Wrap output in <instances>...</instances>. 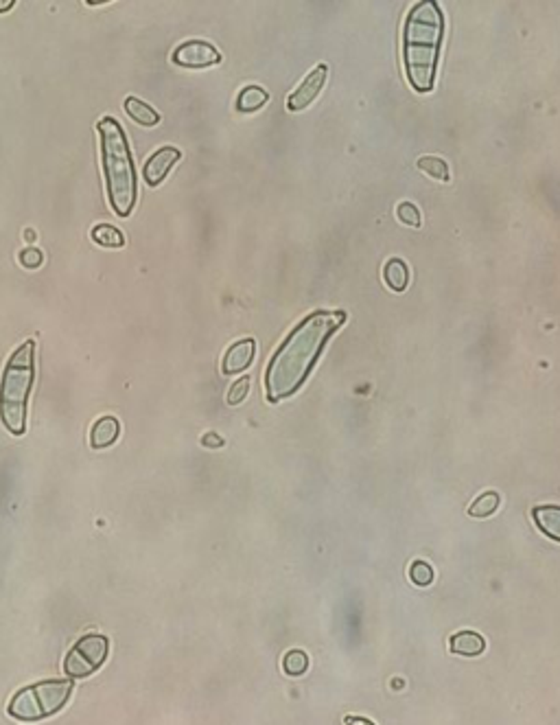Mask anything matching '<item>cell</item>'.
Segmentation results:
<instances>
[{
  "label": "cell",
  "instance_id": "6da1fadb",
  "mask_svg": "<svg viewBox=\"0 0 560 725\" xmlns=\"http://www.w3.org/2000/svg\"><path fill=\"white\" fill-rule=\"evenodd\" d=\"M344 312H313L287 335L266 372L269 401H283L304 384L324 344L344 325Z\"/></svg>",
  "mask_w": 560,
  "mask_h": 725
},
{
  "label": "cell",
  "instance_id": "7a4b0ae2",
  "mask_svg": "<svg viewBox=\"0 0 560 725\" xmlns=\"http://www.w3.org/2000/svg\"><path fill=\"white\" fill-rule=\"evenodd\" d=\"M444 38L443 9L434 0L414 5L403 27V61L407 80L416 92H432Z\"/></svg>",
  "mask_w": 560,
  "mask_h": 725
},
{
  "label": "cell",
  "instance_id": "3957f363",
  "mask_svg": "<svg viewBox=\"0 0 560 725\" xmlns=\"http://www.w3.org/2000/svg\"><path fill=\"white\" fill-rule=\"evenodd\" d=\"M97 132L101 138V163L107 200L118 217H129L138 200V174L127 137L114 117L98 118Z\"/></svg>",
  "mask_w": 560,
  "mask_h": 725
},
{
  "label": "cell",
  "instance_id": "277c9868",
  "mask_svg": "<svg viewBox=\"0 0 560 725\" xmlns=\"http://www.w3.org/2000/svg\"><path fill=\"white\" fill-rule=\"evenodd\" d=\"M35 381V340H24L9 355L0 375V421L14 434L27 432V403Z\"/></svg>",
  "mask_w": 560,
  "mask_h": 725
},
{
  "label": "cell",
  "instance_id": "5b68a950",
  "mask_svg": "<svg viewBox=\"0 0 560 725\" xmlns=\"http://www.w3.org/2000/svg\"><path fill=\"white\" fill-rule=\"evenodd\" d=\"M72 695V680H44L23 688L9 701V717L18 721H42L66 706Z\"/></svg>",
  "mask_w": 560,
  "mask_h": 725
},
{
  "label": "cell",
  "instance_id": "8992f818",
  "mask_svg": "<svg viewBox=\"0 0 560 725\" xmlns=\"http://www.w3.org/2000/svg\"><path fill=\"white\" fill-rule=\"evenodd\" d=\"M107 651H110V640L101 634H86L81 636L70 651L66 654L64 673L69 680H81V677L92 675L106 664Z\"/></svg>",
  "mask_w": 560,
  "mask_h": 725
},
{
  "label": "cell",
  "instance_id": "52a82bcc",
  "mask_svg": "<svg viewBox=\"0 0 560 725\" xmlns=\"http://www.w3.org/2000/svg\"><path fill=\"white\" fill-rule=\"evenodd\" d=\"M171 60L182 69H209V66L219 64L221 53L204 40H189L173 51Z\"/></svg>",
  "mask_w": 560,
  "mask_h": 725
},
{
  "label": "cell",
  "instance_id": "ba28073f",
  "mask_svg": "<svg viewBox=\"0 0 560 725\" xmlns=\"http://www.w3.org/2000/svg\"><path fill=\"white\" fill-rule=\"evenodd\" d=\"M326 77H329V66L318 64L313 71L309 72L307 77L303 80L295 90L289 95L287 99V110L289 112H303L320 97L322 88L326 86Z\"/></svg>",
  "mask_w": 560,
  "mask_h": 725
},
{
  "label": "cell",
  "instance_id": "9c48e42d",
  "mask_svg": "<svg viewBox=\"0 0 560 725\" xmlns=\"http://www.w3.org/2000/svg\"><path fill=\"white\" fill-rule=\"evenodd\" d=\"M182 158V152L178 147H171V145H164V147L155 149L152 156L147 158L143 167V180L149 186H158L167 178V174L171 169L178 165V160Z\"/></svg>",
  "mask_w": 560,
  "mask_h": 725
},
{
  "label": "cell",
  "instance_id": "30bf717a",
  "mask_svg": "<svg viewBox=\"0 0 560 725\" xmlns=\"http://www.w3.org/2000/svg\"><path fill=\"white\" fill-rule=\"evenodd\" d=\"M254 355H257V342L252 338L237 340L235 344L226 351L221 371H224V375H238V372L250 369Z\"/></svg>",
  "mask_w": 560,
  "mask_h": 725
},
{
  "label": "cell",
  "instance_id": "8fae6325",
  "mask_svg": "<svg viewBox=\"0 0 560 725\" xmlns=\"http://www.w3.org/2000/svg\"><path fill=\"white\" fill-rule=\"evenodd\" d=\"M121 437V423L117 417H101L97 419L95 426L90 429V447L92 449H106L117 443Z\"/></svg>",
  "mask_w": 560,
  "mask_h": 725
},
{
  "label": "cell",
  "instance_id": "7c38bea8",
  "mask_svg": "<svg viewBox=\"0 0 560 725\" xmlns=\"http://www.w3.org/2000/svg\"><path fill=\"white\" fill-rule=\"evenodd\" d=\"M532 520L537 522V526L541 528V532H546L549 540L560 543V506L554 504L537 506V509L532 511Z\"/></svg>",
  "mask_w": 560,
  "mask_h": 725
},
{
  "label": "cell",
  "instance_id": "4fadbf2b",
  "mask_svg": "<svg viewBox=\"0 0 560 725\" xmlns=\"http://www.w3.org/2000/svg\"><path fill=\"white\" fill-rule=\"evenodd\" d=\"M486 649V640L481 638L477 631H458V634L451 638V651L455 655H464V657H477L484 654Z\"/></svg>",
  "mask_w": 560,
  "mask_h": 725
},
{
  "label": "cell",
  "instance_id": "5bb4252c",
  "mask_svg": "<svg viewBox=\"0 0 560 725\" xmlns=\"http://www.w3.org/2000/svg\"><path fill=\"white\" fill-rule=\"evenodd\" d=\"M126 112L129 114V118H132L134 123H138V126L143 127H154L160 123V114L155 112L149 103L140 101L138 97H127Z\"/></svg>",
  "mask_w": 560,
  "mask_h": 725
},
{
  "label": "cell",
  "instance_id": "9a60e30c",
  "mask_svg": "<svg viewBox=\"0 0 560 725\" xmlns=\"http://www.w3.org/2000/svg\"><path fill=\"white\" fill-rule=\"evenodd\" d=\"M383 278L394 292H406L409 285V268L403 259H390L383 268Z\"/></svg>",
  "mask_w": 560,
  "mask_h": 725
},
{
  "label": "cell",
  "instance_id": "2e32d148",
  "mask_svg": "<svg viewBox=\"0 0 560 725\" xmlns=\"http://www.w3.org/2000/svg\"><path fill=\"white\" fill-rule=\"evenodd\" d=\"M267 101H269L267 90H263L261 86H246L241 90V95L237 97V110L238 112H257V110H261Z\"/></svg>",
  "mask_w": 560,
  "mask_h": 725
},
{
  "label": "cell",
  "instance_id": "e0dca14e",
  "mask_svg": "<svg viewBox=\"0 0 560 725\" xmlns=\"http://www.w3.org/2000/svg\"><path fill=\"white\" fill-rule=\"evenodd\" d=\"M90 237H92V241L98 243V246H103V248L126 246V237H123V232L112 224H97L95 228H92Z\"/></svg>",
  "mask_w": 560,
  "mask_h": 725
},
{
  "label": "cell",
  "instance_id": "ac0fdd59",
  "mask_svg": "<svg viewBox=\"0 0 560 725\" xmlns=\"http://www.w3.org/2000/svg\"><path fill=\"white\" fill-rule=\"evenodd\" d=\"M499 504H501V495L497 494V491H486V494H481L480 498L471 504L469 515L477 517V520H481V517H490L492 513L499 509Z\"/></svg>",
  "mask_w": 560,
  "mask_h": 725
},
{
  "label": "cell",
  "instance_id": "d6986e66",
  "mask_svg": "<svg viewBox=\"0 0 560 725\" xmlns=\"http://www.w3.org/2000/svg\"><path fill=\"white\" fill-rule=\"evenodd\" d=\"M418 169L427 174L429 178L440 180V183H449V165L438 156H423L418 160Z\"/></svg>",
  "mask_w": 560,
  "mask_h": 725
},
{
  "label": "cell",
  "instance_id": "ffe728a7",
  "mask_svg": "<svg viewBox=\"0 0 560 725\" xmlns=\"http://www.w3.org/2000/svg\"><path fill=\"white\" fill-rule=\"evenodd\" d=\"M283 669H285V673H287V675H292V677L304 675V673H307V669H309L307 654H304V651H300V649L287 651V654H285V657H283Z\"/></svg>",
  "mask_w": 560,
  "mask_h": 725
},
{
  "label": "cell",
  "instance_id": "44dd1931",
  "mask_svg": "<svg viewBox=\"0 0 560 725\" xmlns=\"http://www.w3.org/2000/svg\"><path fill=\"white\" fill-rule=\"evenodd\" d=\"M409 579L418 588H427L434 581V568L427 561H414L412 568H409Z\"/></svg>",
  "mask_w": 560,
  "mask_h": 725
},
{
  "label": "cell",
  "instance_id": "7402d4cb",
  "mask_svg": "<svg viewBox=\"0 0 560 725\" xmlns=\"http://www.w3.org/2000/svg\"><path fill=\"white\" fill-rule=\"evenodd\" d=\"M397 215H398V220H401L406 226L418 228L420 224H423V220H420V211L412 204V202H401V204H398V209H397Z\"/></svg>",
  "mask_w": 560,
  "mask_h": 725
},
{
  "label": "cell",
  "instance_id": "603a6c76",
  "mask_svg": "<svg viewBox=\"0 0 560 725\" xmlns=\"http://www.w3.org/2000/svg\"><path fill=\"white\" fill-rule=\"evenodd\" d=\"M247 392H250V377H241V380H237L235 384L230 386V392H228V399L226 401L230 403V406H238V403L246 401Z\"/></svg>",
  "mask_w": 560,
  "mask_h": 725
},
{
  "label": "cell",
  "instance_id": "cb8c5ba5",
  "mask_svg": "<svg viewBox=\"0 0 560 725\" xmlns=\"http://www.w3.org/2000/svg\"><path fill=\"white\" fill-rule=\"evenodd\" d=\"M18 259H20V266L27 268V270H35V268L42 266L44 255H42V250H38V248H27V250L20 252Z\"/></svg>",
  "mask_w": 560,
  "mask_h": 725
},
{
  "label": "cell",
  "instance_id": "d4e9b609",
  "mask_svg": "<svg viewBox=\"0 0 560 725\" xmlns=\"http://www.w3.org/2000/svg\"><path fill=\"white\" fill-rule=\"evenodd\" d=\"M201 443L206 445V447H224V438L217 437V434H206L204 438H201Z\"/></svg>",
  "mask_w": 560,
  "mask_h": 725
},
{
  "label": "cell",
  "instance_id": "484cf974",
  "mask_svg": "<svg viewBox=\"0 0 560 725\" xmlns=\"http://www.w3.org/2000/svg\"><path fill=\"white\" fill-rule=\"evenodd\" d=\"M344 725H377V723H372L370 719H366V717H355V714H349V717L344 719Z\"/></svg>",
  "mask_w": 560,
  "mask_h": 725
},
{
  "label": "cell",
  "instance_id": "4316f807",
  "mask_svg": "<svg viewBox=\"0 0 560 725\" xmlns=\"http://www.w3.org/2000/svg\"><path fill=\"white\" fill-rule=\"evenodd\" d=\"M14 0H7V3H0V12H9L14 7Z\"/></svg>",
  "mask_w": 560,
  "mask_h": 725
},
{
  "label": "cell",
  "instance_id": "83f0119b",
  "mask_svg": "<svg viewBox=\"0 0 560 725\" xmlns=\"http://www.w3.org/2000/svg\"><path fill=\"white\" fill-rule=\"evenodd\" d=\"M24 235H27V240H29V241H33V240H35V237H38V235H35V232H33V231H27V232H24Z\"/></svg>",
  "mask_w": 560,
  "mask_h": 725
}]
</instances>
